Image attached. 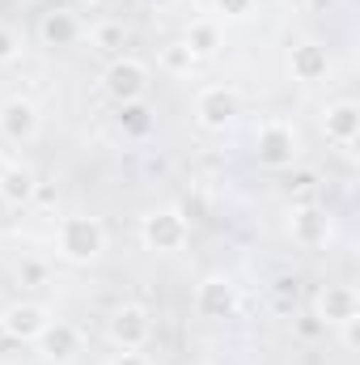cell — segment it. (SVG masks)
Here are the masks:
<instances>
[{"label": "cell", "mask_w": 360, "mask_h": 365, "mask_svg": "<svg viewBox=\"0 0 360 365\" xmlns=\"http://www.w3.org/2000/svg\"><path fill=\"white\" fill-rule=\"evenodd\" d=\"M55 247L68 264H93L106 251V225L97 217H64L55 230Z\"/></svg>", "instance_id": "6da1fadb"}, {"label": "cell", "mask_w": 360, "mask_h": 365, "mask_svg": "<svg viewBox=\"0 0 360 365\" xmlns=\"http://www.w3.org/2000/svg\"><path fill=\"white\" fill-rule=\"evenodd\" d=\"M186 238H191V221L182 217L179 208H153V212L140 217V242L149 251L170 255V251L186 247Z\"/></svg>", "instance_id": "7a4b0ae2"}, {"label": "cell", "mask_w": 360, "mask_h": 365, "mask_svg": "<svg viewBox=\"0 0 360 365\" xmlns=\"http://www.w3.org/2000/svg\"><path fill=\"white\" fill-rule=\"evenodd\" d=\"M102 90L110 93L119 106L127 102H144L149 93V64L144 60H132V56H115L102 73Z\"/></svg>", "instance_id": "3957f363"}, {"label": "cell", "mask_w": 360, "mask_h": 365, "mask_svg": "<svg viewBox=\"0 0 360 365\" xmlns=\"http://www.w3.org/2000/svg\"><path fill=\"white\" fill-rule=\"evenodd\" d=\"M106 331H110L115 349H123V353H140V349L153 340V314H149L140 302H123V306H115Z\"/></svg>", "instance_id": "277c9868"}, {"label": "cell", "mask_w": 360, "mask_h": 365, "mask_svg": "<svg viewBox=\"0 0 360 365\" xmlns=\"http://www.w3.org/2000/svg\"><path fill=\"white\" fill-rule=\"evenodd\" d=\"M238 310H242V293L229 276H203L195 284V314L199 319L221 323V319H233Z\"/></svg>", "instance_id": "5b68a950"}, {"label": "cell", "mask_w": 360, "mask_h": 365, "mask_svg": "<svg viewBox=\"0 0 360 365\" xmlns=\"http://www.w3.org/2000/svg\"><path fill=\"white\" fill-rule=\"evenodd\" d=\"M238 106H242V98L233 86H208L195 98V123L203 132H225L238 119Z\"/></svg>", "instance_id": "8992f818"}, {"label": "cell", "mask_w": 360, "mask_h": 365, "mask_svg": "<svg viewBox=\"0 0 360 365\" xmlns=\"http://www.w3.org/2000/svg\"><path fill=\"white\" fill-rule=\"evenodd\" d=\"M297 149H301L297 128L284 123V119H268V123L255 132V153H259L263 166H292V162H297Z\"/></svg>", "instance_id": "52a82bcc"}, {"label": "cell", "mask_w": 360, "mask_h": 365, "mask_svg": "<svg viewBox=\"0 0 360 365\" xmlns=\"http://www.w3.org/2000/svg\"><path fill=\"white\" fill-rule=\"evenodd\" d=\"M314 319H318L322 327H344V323L360 319V293L352 284H327V289H318V297H314Z\"/></svg>", "instance_id": "ba28073f"}, {"label": "cell", "mask_w": 360, "mask_h": 365, "mask_svg": "<svg viewBox=\"0 0 360 365\" xmlns=\"http://www.w3.org/2000/svg\"><path fill=\"white\" fill-rule=\"evenodd\" d=\"M288 238L297 247H322L331 238V212L318 204H292L288 212Z\"/></svg>", "instance_id": "9c48e42d"}, {"label": "cell", "mask_w": 360, "mask_h": 365, "mask_svg": "<svg viewBox=\"0 0 360 365\" xmlns=\"http://www.w3.org/2000/svg\"><path fill=\"white\" fill-rule=\"evenodd\" d=\"M38 123H43V115H38V106H34L30 98H9V102L0 106V136L13 140V145L34 140V136H38Z\"/></svg>", "instance_id": "30bf717a"}, {"label": "cell", "mask_w": 360, "mask_h": 365, "mask_svg": "<svg viewBox=\"0 0 360 365\" xmlns=\"http://www.w3.org/2000/svg\"><path fill=\"white\" fill-rule=\"evenodd\" d=\"M47 323H51V310H47L43 302L9 306V310H4V319H0V327H4L13 340H21V344H34V340L47 331Z\"/></svg>", "instance_id": "8fae6325"}, {"label": "cell", "mask_w": 360, "mask_h": 365, "mask_svg": "<svg viewBox=\"0 0 360 365\" xmlns=\"http://www.w3.org/2000/svg\"><path fill=\"white\" fill-rule=\"evenodd\" d=\"M34 344L43 349V361L47 365H73L81 357V349H85V340H81V331L73 323H47V331Z\"/></svg>", "instance_id": "7c38bea8"}, {"label": "cell", "mask_w": 360, "mask_h": 365, "mask_svg": "<svg viewBox=\"0 0 360 365\" xmlns=\"http://www.w3.org/2000/svg\"><path fill=\"white\" fill-rule=\"evenodd\" d=\"M288 73H292V81H305V86L327 81V77H331V51H327L322 43L305 38V43H297V47L288 51Z\"/></svg>", "instance_id": "4fadbf2b"}, {"label": "cell", "mask_w": 360, "mask_h": 365, "mask_svg": "<svg viewBox=\"0 0 360 365\" xmlns=\"http://www.w3.org/2000/svg\"><path fill=\"white\" fill-rule=\"evenodd\" d=\"M322 132H327V140L331 145H339V149H352L360 136V106L352 98H339V102H331L327 110H322Z\"/></svg>", "instance_id": "5bb4252c"}, {"label": "cell", "mask_w": 360, "mask_h": 365, "mask_svg": "<svg viewBox=\"0 0 360 365\" xmlns=\"http://www.w3.org/2000/svg\"><path fill=\"white\" fill-rule=\"evenodd\" d=\"M38 38H43V47H73L85 38V26L73 9H47L38 17Z\"/></svg>", "instance_id": "9a60e30c"}, {"label": "cell", "mask_w": 360, "mask_h": 365, "mask_svg": "<svg viewBox=\"0 0 360 365\" xmlns=\"http://www.w3.org/2000/svg\"><path fill=\"white\" fill-rule=\"evenodd\" d=\"M34 187H38V179H34L30 166H21V162H9V166H4V175H0V195H4L9 208L30 204V200H34Z\"/></svg>", "instance_id": "2e32d148"}, {"label": "cell", "mask_w": 360, "mask_h": 365, "mask_svg": "<svg viewBox=\"0 0 360 365\" xmlns=\"http://www.w3.org/2000/svg\"><path fill=\"white\" fill-rule=\"evenodd\" d=\"M182 43L191 47L195 60H212L221 51V30H216V21H191L186 34H182Z\"/></svg>", "instance_id": "e0dca14e"}, {"label": "cell", "mask_w": 360, "mask_h": 365, "mask_svg": "<svg viewBox=\"0 0 360 365\" xmlns=\"http://www.w3.org/2000/svg\"><path fill=\"white\" fill-rule=\"evenodd\" d=\"M119 128H123V136L144 140L153 132V110L144 102H127V106H119Z\"/></svg>", "instance_id": "ac0fdd59"}, {"label": "cell", "mask_w": 360, "mask_h": 365, "mask_svg": "<svg viewBox=\"0 0 360 365\" xmlns=\"http://www.w3.org/2000/svg\"><path fill=\"white\" fill-rule=\"evenodd\" d=\"M123 43H127V30H123L119 21H97V26H90V47L93 51H102V56H119Z\"/></svg>", "instance_id": "d6986e66"}, {"label": "cell", "mask_w": 360, "mask_h": 365, "mask_svg": "<svg viewBox=\"0 0 360 365\" xmlns=\"http://www.w3.org/2000/svg\"><path fill=\"white\" fill-rule=\"evenodd\" d=\"M157 64L170 73V77H191V68L199 64L195 56H191V47L182 43V38H174V43H166L162 47V56H157Z\"/></svg>", "instance_id": "ffe728a7"}, {"label": "cell", "mask_w": 360, "mask_h": 365, "mask_svg": "<svg viewBox=\"0 0 360 365\" xmlns=\"http://www.w3.org/2000/svg\"><path fill=\"white\" fill-rule=\"evenodd\" d=\"M271 302H275V310H280V314H288V310H292V302H297V280L280 276V280H275V289H271Z\"/></svg>", "instance_id": "44dd1931"}, {"label": "cell", "mask_w": 360, "mask_h": 365, "mask_svg": "<svg viewBox=\"0 0 360 365\" xmlns=\"http://www.w3.org/2000/svg\"><path fill=\"white\" fill-rule=\"evenodd\" d=\"M21 56V34L13 26H0V64H13Z\"/></svg>", "instance_id": "7402d4cb"}, {"label": "cell", "mask_w": 360, "mask_h": 365, "mask_svg": "<svg viewBox=\"0 0 360 365\" xmlns=\"http://www.w3.org/2000/svg\"><path fill=\"white\" fill-rule=\"evenodd\" d=\"M216 4V13H225V17H250L255 13V0H212Z\"/></svg>", "instance_id": "603a6c76"}, {"label": "cell", "mask_w": 360, "mask_h": 365, "mask_svg": "<svg viewBox=\"0 0 360 365\" xmlns=\"http://www.w3.org/2000/svg\"><path fill=\"white\" fill-rule=\"evenodd\" d=\"M314 182H318V175H314V170H301V175H292V182H288V187H292V191H309Z\"/></svg>", "instance_id": "cb8c5ba5"}, {"label": "cell", "mask_w": 360, "mask_h": 365, "mask_svg": "<svg viewBox=\"0 0 360 365\" xmlns=\"http://www.w3.org/2000/svg\"><path fill=\"white\" fill-rule=\"evenodd\" d=\"M106 365H149V361H144L140 353H123V349H119V353H115V357H110Z\"/></svg>", "instance_id": "d4e9b609"}, {"label": "cell", "mask_w": 360, "mask_h": 365, "mask_svg": "<svg viewBox=\"0 0 360 365\" xmlns=\"http://www.w3.org/2000/svg\"><path fill=\"white\" fill-rule=\"evenodd\" d=\"M140 4H144V9H166L170 0H140Z\"/></svg>", "instance_id": "484cf974"}, {"label": "cell", "mask_w": 360, "mask_h": 365, "mask_svg": "<svg viewBox=\"0 0 360 365\" xmlns=\"http://www.w3.org/2000/svg\"><path fill=\"white\" fill-rule=\"evenodd\" d=\"M4 212H9V204H4V195H0V221H4Z\"/></svg>", "instance_id": "4316f807"}, {"label": "cell", "mask_w": 360, "mask_h": 365, "mask_svg": "<svg viewBox=\"0 0 360 365\" xmlns=\"http://www.w3.org/2000/svg\"><path fill=\"white\" fill-rule=\"evenodd\" d=\"M90 4H97V9H106V4H115V0H90Z\"/></svg>", "instance_id": "83f0119b"}, {"label": "cell", "mask_w": 360, "mask_h": 365, "mask_svg": "<svg viewBox=\"0 0 360 365\" xmlns=\"http://www.w3.org/2000/svg\"><path fill=\"white\" fill-rule=\"evenodd\" d=\"M4 166H9V162H4V153H0V175H4Z\"/></svg>", "instance_id": "f1b7e54d"}, {"label": "cell", "mask_w": 360, "mask_h": 365, "mask_svg": "<svg viewBox=\"0 0 360 365\" xmlns=\"http://www.w3.org/2000/svg\"><path fill=\"white\" fill-rule=\"evenodd\" d=\"M255 4H271V0H255Z\"/></svg>", "instance_id": "f546056e"}, {"label": "cell", "mask_w": 360, "mask_h": 365, "mask_svg": "<svg viewBox=\"0 0 360 365\" xmlns=\"http://www.w3.org/2000/svg\"><path fill=\"white\" fill-rule=\"evenodd\" d=\"M195 365H212V361H195Z\"/></svg>", "instance_id": "4dcf8cb0"}]
</instances>
